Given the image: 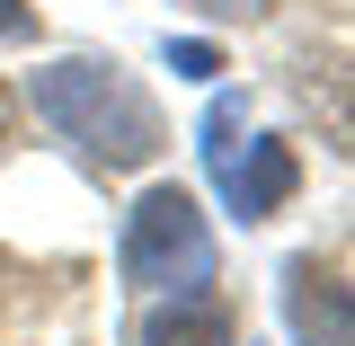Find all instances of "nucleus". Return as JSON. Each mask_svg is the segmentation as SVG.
<instances>
[{"label":"nucleus","instance_id":"nucleus-1","mask_svg":"<svg viewBox=\"0 0 355 346\" xmlns=\"http://www.w3.org/2000/svg\"><path fill=\"white\" fill-rule=\"evenodd\" d=\"M18 107H36L89 169H151L169 151V125H160L151 89L133 80L116 53H62V62H44Z\"/></svg>","mask_w":355,"mask_h":346},{"label":"nucleus","instance_id":"nucleus-2","mask_svg":"<svg viewBox=\"0 0 355 346\" xmlns=\"http://www.w3.org/2000/svg\"><path fill=\"white\" fill-rule=\"evenodd\" d=\"M196 151H205V178L222 187L231 222H275L302 196V151H293L284 133H249V98H231V89L205 107Z\"/></svg>","mask_w":355,"mask_h":346},{"label":"nucleus","instance_id":"nucleus-3","mask_svg":"<svg viewBox=\"0 0 355 346\" xmlns=\"http://www.w3.org/2000/svg\"><path fill=\"white\" fill-rule=\"evenodd\" d=\"M116 275L133 293H205L214 284V222H205V205L187 187H151L125 214Z\"/></svg>","mask_w":355,"mask_h":346},{"label":"nucleus","instance_id":"nucleus-4","mask_svg":"<svg viewBox=\"0 0 355 346\" xmlns=\"http://www.w3.org/2000/svg\"><path fill=\"white\" fill-rule=\"evenodd\" d=\"M284 320H293V346H355V302H347V275H338V258H320V249H302V258L284 266Z\"/></svg>","mask_w":355,"mask_h":346},{"label":"nucleus","instance_id":"nucleus-5","mask_svg":"<svg viewBox=\"0 0 355 346\" xmlns=\"http://www.w3.org/2000/svg\"><path fill=\"white\" fill-rule=\"evenodd\" d=\"M133 346H240V320H231L222 293H160L142 311Z\"/></svg>","mask_w":355,"mask_h":346},{"label":"nucleus","instance_id":"nucleus-6","mask_svg":"<svg viewBox=\"0 0 355 346\" xmlns=\"http://www.w3.org/2000/svg\"><path fill=\"white\" fill-rule=\"evenodd\" d=\"M169 71H178V80H214V71H222V44H205V36H169Z\"/></svg>","mask_w":355,"mask_h":346},{"label":"nucleus","instance_id":"nucleus-7","mask_svg":"<svg viewBox=\"0 0 355 346\" xmlns=\"http://www.w3.org/2000/svg\"><path fill=\"white\" fill-rule=\"evenodd\" d=\"M187 9H205V18H266L275 0H187Z\"/></svg>","mask_w":355,"mask_h":346},{"label":"nucleus","instance_id":"nucleus-8","mask_svg":"<svg viewBox=\"0 0 355 346\" xmlns=\"http://www.w3.org/2000/svg\"><path fill=\"white\" fill-rule=\"evenodd\" d=\"M36 27V0H0V36H27Z\"/></svg>","mask_w":355,"mask_h":346},{"label":"nucleus","instance_id":"nucleus-9","mask_svg":"<svg viewBox=\"0 0 355 346\" xmlns=\"http://www.w3.org/2000/svg\"><path fill=\"white\" fill-rule=\"evenodd\" d=\"M18 142V89H0V151Z\"/></svg>","mask_w":355,"mask_h":346}]
</instances>
